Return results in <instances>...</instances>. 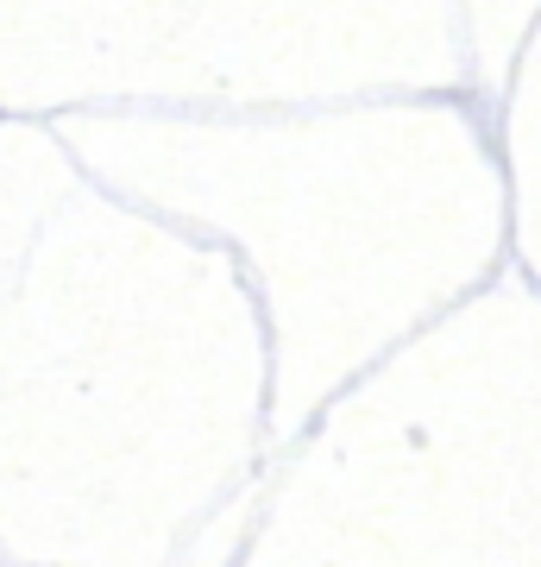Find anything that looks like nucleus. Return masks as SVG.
I'll use <instances>...</instances> for the list:
<instances>
[]
</instances>
